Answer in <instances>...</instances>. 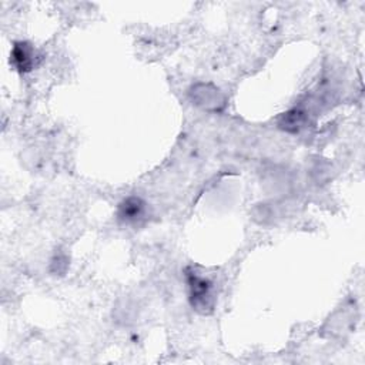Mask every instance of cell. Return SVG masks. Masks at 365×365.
<instances>
[{
  "instance_id": "1",
  "label": "cell",
  "mask_w": 365,
  "mask_h": 365,
  "mask_svg": "<svg viewBox=\"0 0 365 365\" xmlns=\"http://www.w3.org/2000/svg\"><path fill=\"white\" fill-rule=\"evenodd\" d=\"M187 284L190 289V304L200 314H210L214 309L215 297L212 289V282L198 275L194 271H187Z\"/></svg>"
},
{
  "instance_id": "5",
  "label": "cell",
  "mask_w": 365,
  "mask_h": 365,
  "mask_svg": "<svg viewBox=\"0 0 365 365\" xmlns=\"http://www.w3.org/2000/svg\"><path fill=\"white\" fill-rule=\"evenodd\" d=\"M305 121H307L305 113L302 110H299V108H292V110L287 111L282 115V118L279 121V127L282 130H285V131L297 133V131H299L304 127Z\"/></svg>"
},
{
  "instance_id": "3",
  "label": "cell",
  "mask_w": 365,
  "mask_h": 365,
  "mask_svg": "<svg viewBox=\"0 0 365 365\" xmlns=\"http://www.w3.org/2000/svg\"><path fill=\"white\" fill-rule=\"evenodd\" d=\"M145 210H147V204L144 202L143 198L130 195L118 204L117 218L124 224H135L137 221L144 218Z\"/></svg>"
},
{
  "instance_id": "4",
  "label": "cell",
  "mask_w": 365,
  "mask_h": 365,
  "mask_svg": "<svg viewBox=\"0 0 365 365\" xmlns=\"http://www.w3.org/2000/svg\"><path fill=\"white\" fill-rule=\"evenodd\" d=\"M11 63L13 66L21 71L26 73L29 70H31L33 67V48L27 41H17L14 43L13 48H11Z\"/></svg>"
},
{
  "instance_id": "2",
  "label": "cell",
  "mask_w": 365,
  "mask_h": 365,
  "mask_svg": "<svg viewBox=\"0 0 365 365\" xmlns=\"http://www.w3.org/2000/svg\"><path fill=\"white\" fill-rule=\"evenodd\" d=\"M192 101L204 110H220L224 107V96L211 84H197L191 91Z\"/></svg>"
}]
</instances>
